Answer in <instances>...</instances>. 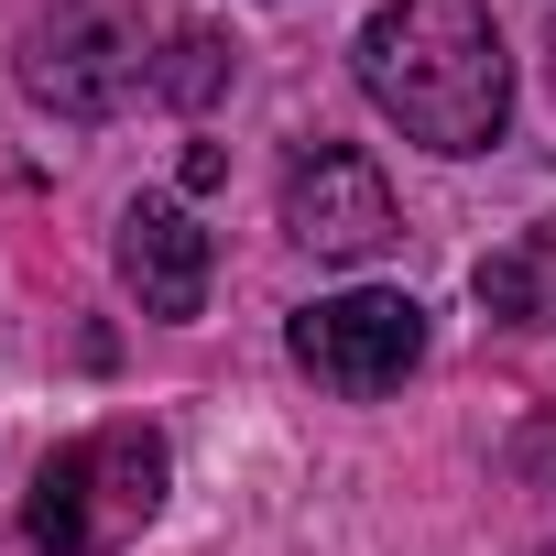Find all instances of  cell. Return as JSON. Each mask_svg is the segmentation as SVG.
<instances>
[{
    "label": "cell",
    "instance_id": "4",
    "mask_svg": "<svg viewBox=\"0 0 556 556\" xmlns=\"http://www.w3.org/2000/svg\"><path fill=\"white\" fill-rule=\"evenodd\" d=\"M23 88L55 110V121H110L131 88H153V55L121 12H99V0H77V12L34 23L23 34Z\"/></svg>",
    "mask_w": 556,
    "mask_h": 556
},
{
    "label": "cell",
    "instance_id": "6",
    "mask_svg": "<svg viewBox=\"0 0 556 556\" xmlns=\"http://www.w3.org/2000/svg\"><path fill=\"white\" fill-rule=\"evenodd\" d=\"M207 262H218V251H207V229H197L175 197H131V207H121V285L142 295V317H164V328L197 317V306H207Z\"/></svg>",
    "mask_w": 556,
    "mask_h": 556
},
{
    "label": "cell",
    "instance_id": "3",
    "mask_svg": "<svg viewBox=\"0 0 556 556\" xmlns=\"http://www.w3.org/2000/svg\"><path fill=\"white\" fill-rule=\"evenodd\" d=\"M415 361H426V306L393 295V285H350V295L295 306V371L328 382V393H350V404L393 393Z\"/></svg>",
    "mask_w": 556,
    "mask_h": 556
},
{
    "label": "cell",
    "instance_id": "5",
    "mask_svg": "<svg viewBox=\"0 0 556 556\" xmlns=\"http://www.w3.org/2000/svg\"><path fill=\"white\" fill-rule=\"evenodd\" d=\"M285 240L317 251V262H371V251L404 240V207H393V186H382L371 153L306 142V153L285 164Z\"/></svg>",
    "mask_w": 556,
    "mask_h": 556
},
{
    "label": "cell",
    "instance_id": "9",
    "mask_svg": "<svg viewBox=\"0 0 556 556\" xmlns=\"http://www.w3.org/2000/svg\"><path fill=\"white\" fill-rule=\"evenodd\" d=\"M218 175H229V153H218V142H197V153H186V197H207Z\"/></svg>",
    "mask_w": 556,
    "mask_h": 556
},
{
    "label": "cell",
    "instance_id": "2",
    "mask_svg": "<svg viewBox=\"0 0 556 556\" xmlns=\"http://www.w3.org/2000/svg\"><path fill=\"white\" fill-rule=\"evenodd\" d=\"M164 480H175V458H164L153 426H131V415L121 426H88L77 447H55L34 469L23 534H34V556H121L164 513Z\"/></svg>",
    "mask_w": 556,
    "mask_h": 556
},
{
    "label": "cell",
    "instance_id": "7",
    "mask_svg": "<svg viewBox=\"0 0 556 556\" xmlns=\"http://www.w3.org/2000/svg\"><path fill=\"white\" fill-rule=\"evenodd\" d=\"M469 285H480V306H491L502 328H545V317H556V229H534V240L491 251Z\"/></svg>",
    "mask_w": 556,
    "mask_h": 556
},
{
    "label": "cell",
    "instance_id": "8",
    "mask_svg": "<svg viewBox=\"0 0 556 556\" xmlns=\"http://www.w3.org/2000/svg\"><path fill=\"white\" fill-rule=\"evenodd\" d=\"M218 88H229V45L186 23V34H175V45L153 55V99H164V110H207Z\"/></svg>",
    "mask_w": 556,
    "mask_h": 556
},
{
    "label": "cell",
    "instance_id": "1",
    "mask_svg": "<svg viewBox=\"0 0 556 556\" xmlns=\"http://www.w3.org/2000/svg\"><path fill=\"white\" fill-rule=\"evenodd\" d=\"M350 66H361V99L447 164L491 153L513 131V55H502L491 12H469V0H393V12H371Z\"/></svg>",
    "mask_w": 556,
    "mask_h": 556
}]
</instances>
